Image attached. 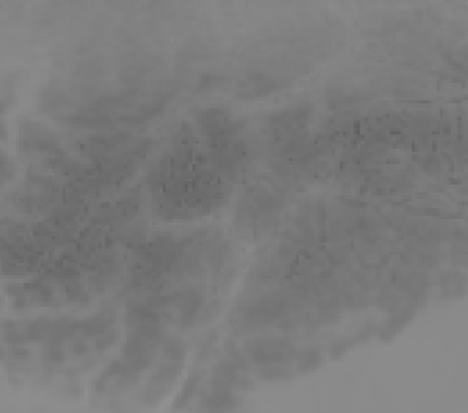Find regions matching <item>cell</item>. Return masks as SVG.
<instances>
[{
	"mask_svg": "<svg viewBox=\"0 0 468 413\" xmlns=\"http://www.w3.org/2000/svg\"><path fill=\"white\" fill-rule=\"evenodd\" d=\"M163 346V352L168 358H171L174 362H180L184 358V354H185V349H184V344L179 343L176 340H171V338H165V341L162 343Z\"/></svg>",
	"mask_w": 468,
	"mask_h": 413,
	"instance_id": "obj_3",
	"label": "cell"
},
{
	"mask_svg": "<svg viewBox=\"0 0 468 413\" xmlns=\"http://www.w3.org/2000/svg\"><path fill=\"white\" fill-rule=\"evenodd\" d=\"M246 351L252 360L262 366H274L286 362L294 354V347L285 340H255L246 343Z\"/></svg>",
	"mask_w": 468,
	"mask_h": 413,
	"instance_id": "obj_1",
	"label": "cell"
},
{
	"mask_svg": "<svg viewBox=\"0 0 468 413\" xmlns=\"http://www.w3.org/2000/svg\"><path fill=\"white\" fill-rule=\"evenodd\" d=\"M221 83H222V77H216V75H207V77H204L200 80L199 86H200V88H204V90H208V88H213V86L221 85Z\"/></svg>",
	"mask_w": 468,
	"mask_h": 413,
	"instance_id": "obj_7",
	"label": "cell"
},
{
	"mask_svg": "<svg viewBox=\"0 0 468 413\" xmlns=\"http://www.w3.org/2000/svg\"><path fill=\"white\" fill-rule=\"evenodd\" d=\"M13 354L17 355V357H22V358H25L27 355H30V352H28L27 349H14Z\"/></svg>",
	"mask_w": 468,
	"mask_h": 413,
	"instance_id": "obj_9",
	"label": "cell"
},
{
	"mask_svg": "<svg viewBox=\"0 0 468 413\" xmlns=\"http://www.w3.org/2000/svg\"><path fill=\"white\" fill-rule=\"evenodd\" d=\"M44 357H46V360L49 363H60V362L65 360V352H63L60 344H52L50 343L47 346L46 352H44Z\"/></svg>",
	"mask_w": 468,
	"mask_h": 413,
	"instance_id": "obj_5",
	"label": "cell"
},
{
	"mask_svg": "<svg viewBox=\"0 0 468 413\" xmlns=\"http://www.w3.org/2000/svg\"><path fill=\"white\" fill-rule=\"evenodd\" d=\"M318 363H320V354L316 351H305L299 357V368L302 371H308V369L318 366Z\"/></svg>",
	"mask_w": 468,
	"mask_h": 413,
	"instance_id": "obj_4",
	"label": "cell"
},
{
	"mask_svg": "<svg viewBox=\"0 0 468 413\" xmlns=\"http://www.w3.org/2000/svg\"><path fill=\"white\" fill-rule=\"evenodd\" d=\"M118 340V333L114 332H103L97 336V340H95V349L97 351H103L107 349V347L113 346L114 341Z\"/></svg>",
	"mask_w": 468,
	"mask_h": 413,
	"instance_id": "obj_6",
	"label": "cell"
},
{
	"mask_svg": "<svg viewBox=\"0 0 468 413\" xmlns=\"http://www.w3.org/2000/svg\"><path fill=\"white\" fill-rule=\"evenodd\" d=\"M72 352L76 354V355H85L88 352V346H87V343H83V341H77V343H74V346H72Z\"/></svg>",
	"mask_w": 468,
	"mask_h": 413,
	"instance_id": "obj_8",
	"label": "cell"
},
{
	"mask_svg": "<svg viewBox=\"0 0 468 413\" xmlns=\"http://www.w3.org/2000/svg\"><path fill=\"white\" fill-rule=\"evenodd\" d=\"M179 371H180V362H174V360L168 365H163L160 369H157L155 374L151 377V382H149V387H147L149 395H157V396L162 395L176 380Z\"/></svg>",
	"mask_w": 468,
	"mask_h": 413,
	"instance_id": "obj_2",
	"label": "cell"
}]
</instances>
